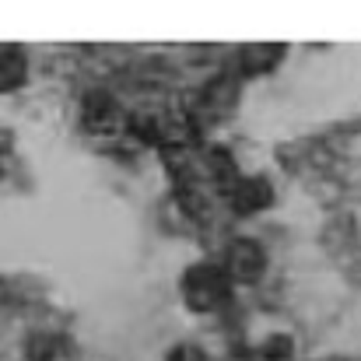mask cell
I'll return each mask as SVG.
<instances>
[{
    "instance_id": "3",
    "label": "cell",
    "mask_w": 361,
    "mask_h": 361,
    "mask_svg": "<svg viewBox=\"0 0 361 361\" xmlns=\"http://www.w3.org/2000/svg\"><path fill=\"white\" fill-rule=\"evenodd\" d=\"M267 270V252L263 245L252 239H235L228 245V259H225V274L239 284H252L259 281V274Z\"/></svg>"
},
{
    "instance_id": "1",
    "label": "cell",
    "mask_w": 361,
    "mask_h": 361,
    "mask_svg": "<svg viewBox=\"0 0 361 361\" xmlns=\"http://www.w3.org/2000/svg\"><path fill=\"white\" fill-rule=\"evenodd\" d=\"M228 284L232 277L221 270V267H211V263H197L183 274V298L190 309L197 312H211L218 309L225 298H228Z\"/></svg>"
},
{
    "instance_id": "4",
    "label": "cell",
    "mask_w": 361,
    "mask_h": 361,
    "mask_svg": "<svg viewBox=\"0 0 361 361\" xmlns=\"http://www.w3.org/2000/svg\"><path fill=\"white\" fill-rule=\"evenodd\" d=\"M270 200H274V190H270V183L259 179V176L239 179V183L228 190V204H232L235 214H256V211H263Z\"/></svg>"
},
{
    "instance_id": "8",
    "label": "cell",
    "mask_w": 361,
    "mask_h": 361,
    "mask_svg": "<svg viewBox=\"0 0 361 361\" xmlns=\"http://www.w3.org/2000/svg\"><path fill=\"white\" fill-rule=\"evenodd\" d=\"M295 355V344H291V337H284V334H270L263 344H259V358L263 361H288Z\"/></svg>"
},
{
    "instance_id": "10",
    "label": "cell",
    "mask_w": 361,
    "mask_h": 361,
    "mask_svg": "<svg viewBox=\"0 0 361 361\" xmlns=\"http://www.w3.org/2000/svg\"><path fill=\"white\" fill-rule=\"evenodd\" d=\"M169 361H207V355L197 344H179L176 351H169Z\"/></svg>"
},
{
    "instance_id": "5",
    "label": "cell",
    "mask_w": 361,
    "mask_h": 361,
    "mask_svg": "<svg viewBox=\"0 0 361 361\" xmlns=\"http://www.w3.org/2000/svg\"><path fill=\"white\" fill-rule=\"evenodd\" d=\"M85 123H88V130H95V133H113V130H120V123H123L120 102H116L109 92L88 95V102H85Z\"/></svg>"
},
{
    "instance_id": "2",
    "label": "cell",
    "mask_w": 361,
    "mask_h": 361,
    "mask_svg": "<svg viewBox=\"0 0 361 361\" xmlns=\"http://www.w3.org/2000/svg\"><path fill=\"white\" fill-rule=\"evenodd\" d=\"M235 106V81L232 78H218L204 88L197 109H193V126L204 130V126H214L221 116H228V109Z\"/></svg>"
},
{
    "instance_id": "6",
    "label": "cell",
    "mask_w": 361,
    "mask_h": 361,
    "mask_svg": "<svg viewBox=\"0 0 361 361\" xmlns=\"http://www.w3.org/2000/svg\"><path fill=\"white\" fill-rule=\"evenodd\" d=\"M25 53L18 46H0V92H14L25 85Z\"/></svg>"
},
{
    "instance_id": "7",
    "label": "cell",
    "mask_w": 361,
    "mask_h": 361,
    "mask_svg": "<svg viewBox=\"0 0 361 361\" xmlns=\"http://www.w3.org/2000/svg\"><path fill=\"white\" fill-rule=\"evenodd\" d=\"M284 56V46H277V42H270V46H245L239 53V67L242 74H263V71H270L277 60Z\"/></svg>"
},
{
    "instance_id": "9",
    "label": "cell",
    "mask_w": 361,
    "mask_h": 361,
    "mask_svg": "<svg viewBox=\"0 0 361 361\" xmlns=\"http://www.w3.org/2000/svg\"><path fill=\"white\" fill-rule=\"evenodd\" d=\"M53 351H56V341L53 337H32V344H28V358L32 361H49Z\"/></svg>"
}]
</instances>
